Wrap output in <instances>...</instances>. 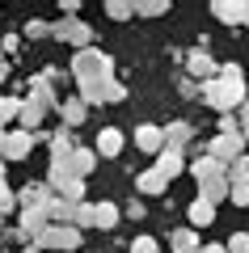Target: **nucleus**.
<instances>
[{
  "label": "nucleus",
  "instance_id": "f257e3e1",
  "mask_svg": "<svg viewBox=\"0 0 249 253\" xmlns=\"http://www.w3.org/2000/svg\"><path fill=\"white\" fill-rule=\"evenodd\" d=\"M203 101H207V106H215V110H224V114L237 110L241 101H245V76H241L237 63H224L220 76L203 84Z\"/></svg>",
  "mask_w": 249,
  "mask_h": 253
},
{
  "label": "nucleus",
  "instance_id": "f03ea898",
  "mask_svg": "<svg viewBox=\"0 0 249 253\" xmlns=\"http://www.w3.org/2000/svg\"><path fill=\"white\" fill-rule=\"evenodd\" d=\"M47 186H51L59 199H68V203H80V194H85V181L72 173V156H51V173H47Z\"/></svg>",
  "mask_w": 249,
  "mask_h": 253
},
{
  "label": "nucleus",
  "instance_id": "7ed1b4c3",
  "mask_svg": "<svg viewBox=\"0 0 249 253\" xmlns=\"http://www.w3.org/2000/svg\"><path fill=\"white\" fill-rule=\"evenodd\" d=\"M72 76H76V84H98V81H110L114 76V63H110V55L101 51H80L76 59H72Z\"/></svg>",
  "mask_w": 249,
  "mask_h": 253
},
{
  "label": "nucleus",
  "instance_id": "20e7f679",
  "mask_svg": "<svg viewBox=\"0 0 249 253\" xmlns=\"http://www.w3.org/2000/svg\"><path fill=\"white\" fill-rule=\"evenodd\" d=\"M80 245V232L72 224H47L43 232L34 236V249L43 253V249H76Z\"/></svg>",
  "mask_w": 249,
  "mask_h": 253
},
{
  "label": "nucleus",
  "instance_id": "39448f33",
  "mask_svg": "<svg viewBox=\"0 0 249 253\" xmlns=\"http://www.w3.org/2000/svg\"><path fill=\"white\" fill-rule=\"evenodd\" d=\"M38 139H47L43 131H34V135H30V131H9V135H4V148H0V161H26Z\"/></svg>",
  "mask_w": 249,
  "mask_h": 253
},
{
  "label": "nucleus",
  "instance_id": "423d86ee",
  "mask_svg": "<svg viewBox=\"0 0 249 253\" xmlns=\"http://www.w3.org/2000/svg\"><path fill=\"white\" fill-rule=\"evenodd\" d=\"M51 38H59V42H72V46H80V51H89L93 30L85 26V21H76V17H63L59 26H51Z\"/></svg>",
  "mask_w": 249,
  "mask_h": 253
},
{
  "label": "nucleus",
  "instance_id": "0eeeda50",
  "mask_svg": "<svg viewBox=\"0 0 249 253\" xmlns=\"http://www.w3.org/2000/svg\"><path fill=\"white\" fill-rule=\"evenodd\" d=\"M127 89L110 76V81H98V84H80V101L85 106H98V101H123Z\"/></svg>",
  "mask_w": 249,
  "mask_h": 253
},
{
  "label": "nucleus",
  "instance_id": "6e6552de",
  "mask_svg": "<svg viewBox=\"0 0 249 253\" xmlns=\"http://www.w3.org/2000/svg\"><path fill=\"white\" fill-rule=\"evenodd\" d=\"M241 152H245V135H241V131H220V135L211 139V152H207V156H215V161L232 165Z\"/></svg>",
  "mask_w": 249,
  "mask_h": 253
},
{
  "label": "nucleus",
  "instance_id": "1a4fd4ad",
  "mask_svg": "<svg viewBox=\"0 0 249 253\" xmlns=\"http://www.w3.org/2000/svg\"><path fill=\"white\" fill-rule=\"evenodd\" d=\"M51 194H55V190L47 186V181H26V186H21V194H17V203H21V211L47 207V203H51Z\"/></svg>",
  "mask_w": 249,
  "mask_h": 253
},
{
  "label": "nucleus",
  "instance_id": "9d476101",
  "mask_svg": "<svg viewBox=\"0 0 249 253\" xmlns=\"http://www.w3.org/2000/svg\"><path fill=\"white\" fill-rule=\"evenodd\" d=\"M182 169H186V156H182L178 148H160V152H156V173H160L165 181H173Z\"/></svg>",
  "mask_w": 249,
  "mask_h": 253
},
{
  "label": "nucleus",
  "instance_id": "9b49d317",
  "mask_svg": "<svg viewBox=\"0 0 249 253\" xmlns=\"http://www.w3.org/2000/svg\"><path fill=\"white\" fill-rule=\"evenodd\" d=\"M186 72H190V76H199V81L207 84V81H215V76H220V63H215L207 51H195V55L186 59Z\"/></svg>",
  "mask_w": 249,
  "mask_h": 253
},
{
  "label": "nucleus",
  "instance_id": "f8f14e48",
  "mask_svg": "<svg viewBox=\"0 0 249 253\" xmlns=\"http://www.w3.org/2000/svg\"><path fill=\"white\" fill-rule=\"evenodd\" d=\"M43 118H47V106H43L38 97H26V101H21V114H17L21 131H30V135H34L38 126H43Z\"/></svg>",
  "mask_w": 249,
  "mask_h": 253
},
{
  "label": "nucleus",
  "instance_id": "ddd939ff",
  "mask_svg": "<svg viewBox=\"0 0 249 253\" xmlns=\"http://www.w3.org/2000/svg\"><path fill=\"white\" fill-rule=\"evenodd\" d=\"M199 199L203 203H224L228 199V173H224V177H207V181H199Z\"/></svg>",
  "mask_w": 249,
  "mask_h": 253
},
{
  "label": "nucleus",
  "instance_id": "4468645a",
  "mask_svg": "<svg viewBox=\"0 0 249 253\" xmlns=\"http://www.w3.org/2000/svg\"><path fill=\"white\" fill-rule=\"evenodd\" d=\"M55 110H59L63 126H68V131H72V126H80V123H85V110H89V106H85V101H80V97H68V101H59V106H55Z\"/></svg>",
  "mask_w": 249,
  "mask_h": 253
},
{
  "label": "nucleus",
  "instance_id": "2eb2a0df",
  "mask_svg": "<svg viewBox=\"0 0 249 253\" xmlns=\"http://www.w3.org/2000/svg\"><path fill=\"white\" fill-rule=\"evenodd\" d=\"M190 173H195L199 181H207V177H224V173H228V165L215 161V156H203V161H190Z\"/></svg>",
  "mask_w": 249,
  "mask_h": 253
},
{
  "label": "nucleus",
  "instance_id": "dca6fc26",
  "mask_svg": "<svg viewBox=\"0 0 249 253\" xmlns=\"http://www.w3.org/2000/svg\"><path fill=\"white\" fill-rule=\"evenodd\" d=\"M135 144H140L144 152H160V148H165V126H140V131H135Z\"/></svg>",
  "mask_w": 249,
  "mask_h": 253
},
{
  "label": "nucleus",
  "instance_id": "f3484780",
  "mask_svg": "<svg viewBox=\"0 0 249 253\" xmlns=\"http://www.w3.org/2000/svg\"><path fill=\"white\" fill-rule=\"evenodd\" d=\"M93 169H98V152H93V148H76V152H72V173L85 181Z\"/></svg>",
  "mask_w": 249,
  "mask_h": 253
},
{
  "label": "nucleus",
  "instance_id": "a211bd4d",
  "mask_svg": "<svg viewBox=\"0 0 249 253\" xmlns=\"http://www.w3.org/2000/svg\"><path fill=\"white\" fill-rule=\"evenodd\" d=\"M47 224H51V219H47V207H30V211H21V232H26V236H38Z\"/></svg>",
  "mask_w": 249,
  "mask_h": 253
},
{
  "label": "nucleus",
  "instance_id": "6ab92c4d",
  "mask_svg": "<svg viewBox=\"0 0 249 253\" xmlns=\"http://www.w3.org/2000/svg\"><path fill=\"white\" fill-rule=\"evenodd\" d=\"M98 152H101V156H118V152H123V131H114V126H101Z\"/></svg>",
  "mask_w": 249,
  "mask_h": 253
},
{
  "label": "nucleus",
  "instance_id": "aec40b11",
  "mask_svg": "<svg viewBox=\"0 0 249 253\" xmlns=\"http://www.w3.org/2000/svg\"><path fill=\"white\" fill-rule=\"evenodd\" d=\"M72 207H76V203L51 194V203H47V219H51V224H72Z\"/></svg>",
  "mask_w": 249,
  "mask_h": 253
},
{
  "label": "nucleus",
  "instance_id": "412c9836",
  "mask_svg": "<svg viewBox=\"0 0 249 253\" xmlns=\"http://www.w3.org/2000/svg\"><path fill=\"white\" fill-rule=\"evenodd\" d=\"M215 17L220 21H249V4H228V0H215Z\"/></svg>",
  "mask_w": 249,
  "mask_h": 253
},
{
  "label": "nucleus",
  "instance_id": "4be33fe9",
  "mask_svg": "<svg viewBox=\"0 0 249 253\" xmlns=\"http://www.w3.org/2000/svg\"><path fill=\"white\" fill-rule=\"evenodd\" d=\"M186 144H190V123H169L165 126V148H178L182 152Z\"/></svg>",
  "mask_w": 249,
  "mask_h": 253
},
{
  "label": "nucleus",
  "instance_id": "5701e85b",
  "mask_svg": "<svg viewBox=\"0 0 249 253\" xmlns=\"http://www.w3.org/2000/svg\"><path fill=\"white\" fill-rule=\"evenodd\" d=\"M169 245H173V253H199V232L195 228H178Z\"/></svg>",
  "mask_w": 249,
  "mask_h": 253
},
{
  "label": "nucleus",
  "instance_id": "b1692460",
  "mask_svg": "<svg viewBox=\"0 0 249 253\" xmlns=\"http://www.w3.org/2000/svg\"><path fill=\"white\" fill-rule=\"evenodd\" d=\"M211 219H215V207H211V203H203V199L190 203V224H195V228H207Z\"/></svg>",
  "mask_w": 249,
  "mask_h": 253
},
{
  "label": "nucleus",
  "instance_id": "393cba45",
  "mask_svg": "<svg viewBox=\"0 0 249 253\" xmlns=\"http://www.w3.org/2000/svg\"><path fill=\"white\" fill-rule=\"evenodd\" d=\"M72 152H76V144H72V131H68V126H59V131L51 135V156H72Z\"/></svg>",
  "mask_w": 249,
  "mask_h": 253
},
{
  "label": "nucleus",
  "instance_id": "a878e982",
  "mask_svg": "<svg viewBox=\"0 0 249 253\" xmlns=\"http://www.w3.org/2000/svg\"><path fill=\"white\" fill-rule=\"evenodd\" d=\"M135 186H140V194H160V190L169 186V181L160 177L156 169H148V173H140V181H135Z\"/></svg>",
  "mask_w": 249,
  "mask_h": 253
},
{
  "label": "nucleus",
  "instance_id": "bb28decb",
  "mask_svg": "<svg viewBox=\"0 0 249 253\" xmlns=\"http://www.w3.org/2000/svg\"><path fill=\"white\" fill-rule=\"evenodd\" d=\"M93 224L98 228H114L118 224V207L114 203H98V207H93Z\"/></svg>",
  "mask_w": 249,
  "mask_h": 253
},
{
  "label": "nucleus",
  "instance_id": "cd10ccee",
  "mask_svg": "<svg viewBox=\"0 0 249 253\" xmlns=\"http://www.w3.org/2000/svg\"><path fill=\"white\" fill-rule=\"evenodd\" d=\"M228 186H249V161L245 156H237L228 165Z\"/></svg>",
  "mask_w": 249,
  "mask_h": 253
},
{
  "label": "nucleus",
  "instance_id": "c85d7f7f",
  "mask_svg": "<svg viewBox=\"0 0 249 253\" xmlns=\"http://www.w3.org/2000/svg\"><path fill=\"white\" fill-rule=\"evenodd\" d=\"M72 228H76V232L80 228H93V207L89 203H76V207H72Z\"/></svg>",
  "mask_w": 249,
  "mask_h": 253
},
{
  "label": "nucleus",
  "instance_id": "c756f323",
  "mask_svg": "<svg viewBox=\"0 0 249 253\" xmlns=\"http://www.w3.org/2000/svg\"><path fill=\"white\" fill-rule=\"evenodd\" d=\"M17 114H21V101H17V97H0V126L13 123Z\"/></svg>",
  "mask_w": 249,
  "mask_h": 253
},
{
  "label": "nucleus",
  "instance_id": "7c9ffc66",
  "mask_svg": "<svg viewBox=\"0 0 249 253\" xmlns=\"http://www.w3.org/2000/svg\"><path fill=\"white\" fill-rule=\"evenodd\" d=\"M106 13H110V17H118V21H127V17H135V4H127V0H110Z\"/></svg>",
  "mask_w": 249,
  "mask_h": 253
},
{
  "label": "nucleus",
  "instance_id": "2f4dec72",
  "mask_svg": "<svg viewBox=\"0 0 249 253\" xmlns=\"http://www.w3.org/2000/svg\"><path fill=\"white\" fill-rule=\"evenodd\" d=\"M21 34H26V38H47V34H51V21H26V30H21Z\"/></svg>",
  "mask_w": 249,
  "mask_h": 253
},
{
  "label": "nucleus",
  "instance_id": "473e14b6",
  "mask_svg": "<svg viewBox=\"0 0 249 253\" xmlns=\"http://www.w3.org/2000/svg\"><path fill=\"white\" fill-rule=\"evenodd\" d=\"M135 13L140 17H156V13H165V0H144V4H135Z\"/></svg>",
  "mask_w": 249,
  "mask_h": 253
},
{
  "label": "nucleus",
  "instance_id": "72a5a7b5",
  "mask_svg": "<svg viewBox=\"0 0 249 253\" xmlns=\"http://www.w3.org/2000/svg\"><path fill=\"white\" fill-rule=\"evenodd\" d=\"M224 249H228V253H249V232H237L228 245H224Z\"/></svg>",
  "mask_w": 249,
  "mask_h": 253
},
{
  "label": "nucleus",
  "instance_id": "f704fd0d",
  "mask_svg": "<svg viewBox=\"0 0 249 253\" xmlns=\"http://www.w3.org/2000/svg\"><path fill=\"white\" fill-rule=\"evenodd\" d=\"M228 199L237 207H249V186H228Z\"/></svg>",
  "mask_w": 249,
  "mask_h": 253
},
{
  "label": "nucleus",
  "instance_id": "c9c22d12",
  "mask_svg": "<svg viewBox=\"0 0 249 253\" xmlns=\"http://www.w3.org/2000/svg\"><path fill=\"white\" fill-rule=\"evenodd\" d=\"M13 207H17V194H13V190L0 181V211H13Z\"/></svg>",
  "mask_w": 249,
  "mask_h": 253
},
{
  "label": "nucleus",
  "instance_id": "e433bc0d",
  "mask_svg": "<svg viewBox=\"0 0 249 253\" xmlns=\"http://www.w3.org/2000/svg\"><path fill=\"white\" fill-rule=\"evenodd\" d=\"M131 253H156V241L152 236H140V241H131Z\"/></svg>",
  "mask_w": 249,
  "mask_h": 253
},
{
  "label": "nucleus",
  "instance_id": "4c0bfd02",
  "mask_svg": "<svg viewBox=\"0 0 249 253\" xmlns=\"http://www.w3.org/2000/svg\"><path fill=\"white\" fill-rule=\"evenodd\" d=\"M127 215H131V219H144V207H140V203L131 199V203H127Z\"/></svg>",
  "mask_w": 249,
  "mask_h": 253
},
{
  "label": "nucleus",
  "instance_id": "58836bf2",
  "mask_svg": "<svg viewBox=\"0 0 249 253\" xmlns=\"http://www.w3.org/2000/svg\"><path fill=\"white\" fill-rule=\"evenodd\" d=\"M237 126H241V135H245V144H249V114H241V123H237Z\"/></svg>",
  "mask_w": 249,
  "mask_h": 253
},
{
  "label": "nucleus",
  "instance_id": "ea45409f",
  "mask_svg": "<svg viewBox=\"0 0 249 253\" xmlns=\"http://www.w3.org/2000/svg\"><path fill=\"white\" fill-rule=\"evenodd\" d=\"M199 253H228L224 245H207V249H199Z\"/></svg>",
  "mask_w": 249,
  "mask_h": 253
},
{
  "label": "nucleus",
  "instance_id": "a19ab883",
  "mask_svg": "<svg viewBox=\"0 0 249 253\" xmlns=\"http://www.w3.org/2000/svg\"><path fill=\"white\" fill-rule=\"evenodd\" d=\"M4 76H9V63H4V59H0V81H4Z\"/></svg>",
  "mask_w": 249,
  "mask_h": 253
},
{
  "label": "nucleus",
  "instance_id": "79ce46f5",
  "mask_svg": "<svg viewBox=\"0 0 249 253\" xmlns=\"http://www.w3.org/2000/svg\"><path fill=\"white\" fill-rule=\"evenodd\" d=\"M241 114H249V97H245V101H241Z\"/></svg>",
  "mask_w": 249,
  "mask_h": 253
},
{
  "label": "nucleus",
  "instance_id": "37998d69",
  "mask_svg": "<svg viewBox=\"0 0 249 253\" xmlns=\"http://www.w3.org/2000/svg\"><path fill=\"white\" fill-rule=\"evenodd\" d=\"M0 181H4V161H0Z\"/></svg>",
  "mask_w": 249,
  "mask_h": 253
},
{
  "label": "nucleus",
  "instance_id": "c03bdc74",
  "mask_svg": "<svg viewBox=\"0 0 249 253\" xmlns=\"http://www.w3.org/2000/svg\"><path fill=\"white\" fill-rule=\"evenodd\" d=\"M26 253H38V249H26Z\"/></svg>",
  "mask_w": 249,
  "mask_h": 253
},
{
  "label": "nucleus",
  "instance_id": "a18cd8bd",
  "mask_svg": "<svg viewBox=\"0 0 249 253\" xmlns=\"http://www.w3.org/2000/svg\"><path fill=\"white\" fill-rule=\"evenodd\" d=\"M0 131H4V126H0Z\"/></svg>",
  "mask_w": 249,
  "mask_h": 253
}]
</instances>
